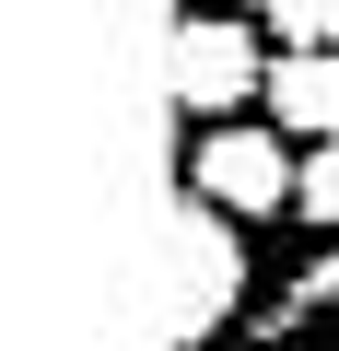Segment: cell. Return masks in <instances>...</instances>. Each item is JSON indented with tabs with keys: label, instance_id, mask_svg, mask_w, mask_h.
Masks as SVG:
<instances>
[{
	"label": "cell",
	"instance_id": "1",
	"mask_svg": "<svg viewBox=\"0 0 339 351\" xmlns=\"http://www.w3.org/2000/svg\"><path fill=\"white\" fill-rule=\"evenodd\" d=\"M269 24L258 12H176V36H164V106H176L188 129H223L246 106H269Z\"/></svg>",
	"mask_w": 339,
	"mask_h": 351
},
{
	"label": "cell",
	"instance_id": "2",
	"mask_svg": "<svg viewBox=\"0 0 339 351\" xmlns=\"http://www.w3.org/2000/svg\"><path fill=\"white\" fill-rule=\"evenodd\" d=\"M246 223L223 211V199H176V304H164V339L176 351H223V328L246 316Z\"/></svg>",
	"mask_w": 339,
	"mask_h": 351
},
{
	"label": "cell",
	"instance_id": "3",
	"mask_svg": "<svg viewBox=\"0 0 339 351\" xmlns=\"http://www.w3.org/2000/svg\"><path fill=\"white\" fill-rule=\"evenodd\" d=\"M188 188L223 199L234 223H258V211H292L304 152H292V129H246V117H223V129H188Z\"/></svg>",
	"mask_w": 339,
	"mask_h": 351
},
{
	"label": "cell",
	"instance_id": "4",
	"mask_svg": "<svg viewBox=\"0 0 339 351\" xmlns=\"http://www.w3.org/2000/svg\"><path fill=\"white\" fill-rule=\"evenodd\" d=\"M269 129L339 141V47H281L269 59Z\"/></svg>",
	"mask_w": 339,
	"mask_h": 351
},
{
	"label": "cell",
	"instance_id": "5",
	"mask_svg": "<svg viewBox=\"0 0 339 351\" xmlns=\"http://www.w3.org/2000/svg\"><path fill=\"white\" fill-rule=\"evenodd\" d=\"M234 351H339V258H316V269H304Z\"/></svg>",
	"mask_w": 339,
	"mask_h": 351
},
{
	"label": "cell",
	"instance_id": "6",
	"mask_svg": "<svg viewBox=\"0 0 339 351\" xmlns=\"http://www.w3.org/2000/svg\"><path fill=\"white\" fill-rule=\"evenodd\" d=\"M269 24V47H339V0H234Z\"/></svg>",
	"mask_w": 339,
	"mask_h": 351
},
{
	"label": "cell",
	"instance_id": "7",
	"mask_svg": "<svg viewBox=\"0 0 339 351\" xmlns=\"http://www.w3.org/2000/svg\"><path fill=\"white\" fill-rule=\"evenodd\" d=\"M292 211H304L316 234H339V141H304V188H292Z\"/></svg>",
	"mask_w": 339,
	"mask_h": 351
}]
</instances>
